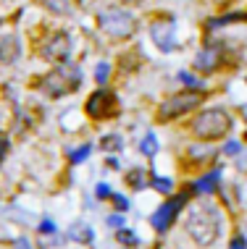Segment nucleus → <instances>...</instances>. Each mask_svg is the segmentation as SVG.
Instances as JSON below:
<instances>
[{"label":"nucleus","mask_w":247,"mask_h":249,"mask_svg":"<svg viewBox=\"0 0 247 249\" xmlns=\"http://www.w3.org/2000/svg\"><path fill=\"white\" fill-rule=\"evenodd\" d=\"M187 233L197 241L200 247H208L221 233V215L213 205H197L187 215Z\"/></svg>","instance_id":"obj_1"},{"label":"nucleus","mask_w":247,"mask_h":249,"mask_svg":"<svg viewBox=\"0 0 247 249\" xmlns=\"http://www.w3.org/2000/svg\"><path fill=\"white\" fill-rule=\"evenodd\" d=\"M82 84V71L76 66H66L61 63L58 69H53L50 73H45L39 79V89L45 92L48 97H63L76 92V87Z\"/></svg>","instance_id":"obj_2"},{"label":"nucleus","mask_w":247,"mask_h":249,"mask_svg":"<svg viewBox=\"0 0 247 249\" xmlns=\"http://www.w3.org/2000/svg\"><path fill=\"white\" fill-rule=\"evenodd\" d=\"M229 129H231V116L224 107H210V110L200 113L192 124V131L200 139H221Z\"/></svg>","instance_id":"obj_3"},{"label":"nucleus","mask_w":247,"mask_h":249,"mask_svg":"<svg viewBox=\"0 0 247 249\" xmlns=\"http://www.w3.org/2000/svg\"><path fill=\"white\" fill-rule=\"evenodd\" d=\"M97 24H100V29H103L105 35H111L116 39H126V37H132L137 32V18L132 16L129 11H124V8H105V11H100Z\"/></svg>","instance_id":"obj_4"},{"label":"nucleus","mask_w":247,"mask_h":249,"mask_svg":"<svg viewBox=\"0 0 247 249\" xmlns=\"http://www.w3.org/2000/svg\"><path fill=\"white\" fill-rule=\"evenodd\" d=\"M200 103H203V92H200V89L179 92V95L169 97V100H166V103L161 105V110H158V118H161V121L179 118V116H184V113H190L192 107H197Z\"/></svg>","instance_id":"obj_5"},{"label":"nucleus","mask_w":247,"mask_h":249,"mask_svg":"<svg viewBox=\"0 0 247 249\" xmlns=\"http://www.w3.org/2000/svg\"><path fill=\"white\" fill-rule=\"evenodd\" d=\"M69 53H71V39L66 32H53L39 45V55H42V60H48V63H66Z\"/></svg>","instance_id":"obj_6"},{"label":"nucleus","mask_w":247,"mask_h":249,"mask_svg":"<svg viewBox=\"0 0 247 249\" xmlns=\"http://www.w3.org/2000/svg\"><path fill=\"white\" fill-rule=\"evenodd\" d=\"M87 113H90L92 118H113L118 113V100L113 92L108 89H97L95 95L87 100Z\"/></svg>","instance_id":"obj_7"},{"label":"nucleus","mask_w":247,"mask_h":249,"mask_svg":"<svg viewBox=\"0 0 247 249\" xmlns=\"http://www.w3.org/2000/svg\"><path fill=\"white\" fill-rule=\"evenodd\" d=\"M187 205V194H179V197H173V199H169L166 205H161L155 213H152V218H150V223H152V228L155 231H166L171 223H173V218L179 215V210Z\"/></svg>","instance_id":"obj_8"},{"label":"nucleus","mask_w":247,"mask_h":249,"mask_svg":"<svg viewBox=\"0 0 247 249\" xmlns=\"http://www.w3.org/2000/svg\"><path fill=\"white\" fill-rule=\"evenodd\" d=\"M150 37H152V42L158 45V48H161L163 53H171L173 48H176V24L171 21H155L150 26Z\"/></svg>","instance_id":"obj_9"},{"label":"nucleus","mask_w":247,"mask_h":249,"mask_svg":"<svg viewBox=\"0 0 247 249\" xmlns=\"http://www.w3.org/2000/svg\"><path fill=\"white\" fill-rule=\"evenodd\" d=\"M218 60H221V50L216 48V45H210V48H203L197 53L195 58V69L203 71V73H210L213 69L218 66Z\"/></svg>","instance_id":"obj_10"},{"label":"nucleus","mask_w":247,"mask_h":249,"mask_svg":"<svg viewBox=\"0 0 247 249\" xmlns=\"http://www.w3.org/2000/svg\"><path fill=\"white\" fill-rule=\"evenodd\" d=\"M19 39L16 37H3L0 39V60H5V63H11V60H16L19 58Z\"/></svg>","instance_id":"obj_11"},{"label":"nucleus","mask_w":247,"mask_h":249,"mask_svg":"<svg viewBox=\"0 0 247 249\" xmlns=\"http://www.w3.org/2000/svg\"><path fill=\"white\" fill-rule=\"evenodd\" d=\"M39 5H45L50 13H61V16H69V13H74V5L76 0H37Z\"/></svg>","instance_id":"obj_12"},{"label":"nucleus","mask_w":247,"mask_h":249,"mask_svg":"<svg viewBox=\"0 0 247 249\" xmlns=\"http://www.w3.org/2000/svg\"><path fill=\"white\" fill-rule=\"evenodd\" d=\"M218 178H221V171H218V168H216V171H210L208 176H203V178L197 181V184H195V189H197V192H203V194H205V192L210 194L213 189H216Z\"/></svg>","instance_id":"obj_13"},{"label":"nucleus","mask_w":247,"mask_h":249,"mask_svg":"<svg viewBox=\"0 0 247 249\" xmlns=\"http://www.w3.org/2000/svg\"><path fill=\"white\" fill-rule=\"evenodd\" d=\"M69 236L74 239V241H84V244H90V241H92V231H90V226L76 223V226L69 231Z\"/></svg>","instance_id":"obj_14"},{"label":"nucleus","mask_w":247,"mask_h":249,"mask_svg":"<svg viewBox=\"0 0 247 249\" xmlns=\"http://www.w3.org/2000/svg\"><path fill=\"white\" fill-rule=\"evenodd\" d=\"M139 150H142V155H155L158 152V139H155V134H148V137L142 139V144H139Z\"/></svg>","instance_id":"obj_15"},{"label":"nucleus","mask_w":247,"mask_h":249,"mask_svg":"<svg viewBox=\"0 0 247 249\" xmlns=\"http://www.w3.org/2000/svg\"><path fill=\"white\" fill-rule=\"evenodd\" d=\"M126 181H129L134 189H142V186H145V171H139V168H137V171H132L129 176H126Z\"/></svg>","instance_id":"obj_16"},{"label":"nucleus","mask_w":247,"mask_h":249,"mask_svg":"<svg viewBox=\"0 0 247 249\" xmlns=\"http://www.w3.org/2000/svg\"><path fill=\"white\" fill-rule=\"evenodd\" d=\"M152 186H155V189L161 192V194H169L173 184H171V178H161V176H152Z\"/></svg>","instance_id":"obj_17"},{"label":"nucleus","mask_w":247,"mask_h":249,"mask_svg":"<svg viewBox=\"0 0 247 249\" xmlns=\"http://www.w3.org/2000/svg\"><path fill=\"white\" fill-rule=\"evenodd\" d=\"M108 71H111V66H108V63H97V69H95V82H97V84H103L105 79H108Z\"/></svg>","instance_id":"obj_18"},{"label":"nucleus","mask_w":247,"mask_h":249,"mask_svg":"<svg viewBox=\"0 0 247 249\" xmlns=\"http://www.w3.org/2000/svg\"><path fill=\"white\" fill-rule=\"evenodd\" d=\"M118 241H121V244H126V247H137V236L132 231H118Z\"/></svg>","instance_id":"obj_19"},{"label":"nucleus","mask_w":247,"mask_h":249,"mask_svg":"<svg viewBox=\"0 0 247 249\" xmlns=\"http://www.w3.org/2000/svg\"><path fill=\"white\" fill-rule=\"evenodd\" d=\"M90 155V144H84L82 150H76V152H71V163H82V160Z\"/></svg>","instance_id":"obj_20"},{"label":"nucleus","mask_w":247,"mask_h":249,"mask_svg":"<svg viewBox=\"0 0 247 249\" xmlns=\"http://www.w3.org/2000/svg\"><path fill=\"white\" fill-rule=\"evenodd\" d=\"M103 147H105V150H118V147H121V139H118V137H105Z\"/></svg>","instance_id":"obj_21"},{"label":"nucleus","mask_w":247,"mask_h":249,"mask_svg":"<svg viewBox=\"0 0 247 249\" xmlns=\"http://www.w3.org/2000/svg\"><path fill=\"white\" fill-rule=\"evenodd\" d=\"M113 205H116L118 207V210H129V199H126V197H121V194H113Z\"/></svg>","instance_id":"obj_22"},{"label":"nucleus","mask_w":247,"mask_h":249,"mask_svg":"<svg viewBox=\"0 0 247 249\" xmlns=\"http://www.w3.org/2000/svg\"><path fill=\"white\" fill-rule=\"evenodd\" d=\"M179 82L187 84V87H197V79L192 76V73H179Z\"/></svg>","instance_id":"obj_23"},{"label":"nucleus","mask_w":247,"mask_h":249,"mask_svg":"<svg viewBox=\"0 0 247 249\" xmlns=\"http://www.w3.org/2000/svg\"><path fill=\"white\" fill-rule=\"evenodd\" d=\"M239 150H242V147H239V142H226V147H224L226 155H239Z\"/></svg>","instance_id":"obj_24"},{"label":"nucleus","mask_w":247,"mask_h":249,"mask_svg":"<svg viewBox=\"0 0 247 249\" xmlns=\"http://www.w3.org/2000/svg\"><path fill=\"white\" fill-rule=\"evenodd\" d=\"M95 194L100 199H105V197H111V189H108V184H97V189H95Z\"/></svg>","instance_id":"obj_25"},{"label":"nucleus","mask_w":247,"mask_h":249,"mask_svg":"<svg viewBox=\"0 0 247 249\" xmlns=\"http://www.w3.org/2000/svg\"><path fill=\"white\" fill-rule=\"evenodd\" d=\"M39 231H42V233H53V231H56L53 220H42V223H39Z\"/></svg>","instance_id":"obj_26"},{"label":"nucleus","mask_w":247,"mask_h":249,"mask_svg":"<svg viewBox=\"0 0 247 249\" xmlns=\"http://www.w3.org/2000/svg\"><path fill=\"white\" fill-rule=\"evenodd\" d=\"M229 249H247V244H245V239H242V236H237V239H231Z\"/></svg>","instance_id":"obj_27"},{"label":"nucleus","mask_w":247,"mask_h":249,"mask_svg":"<svg viewBox=\"0 0 247 249\" xmlns=\"http://www.w3.org/2000/svg\"><path fill=\"white\" fill-rule=\"evenodd\" d=\"M108 223H111L113 228H121V226H124V218H121V215H111Z\"/></svg>","instance_id":"obj_28"},{"label":"nucleus","mask_w":247,"mask_h":249,"mask_svg":"<svg viewBox=\"0 0 247 249\" xmlns=\"http://www.w3.org/2000/svg\"><path fill=\"white\" fill-rule=\"evenodd\" d=\"M16 247H21V249H32V247H29V241H26V239H19V241H16Z\"/></svg>","instance_id":"obj_29"},{"label":"nucleus","mask_w":247,"mask_h":249,"mask_svg":"<svg viewBox=\"0 0 247 249\" xmlns=\"http://www.w3.org/2000/svg\"><path fill=\"white\" fill-rule=\"evenodd\" d=\"M216 3H226V0H216Z\"/></svg>","instance_id":"obj_30"}]
</instances>
